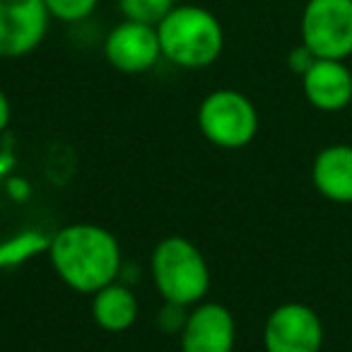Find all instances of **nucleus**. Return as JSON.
Segmentation results:
<instances>
[{"label":"nucleus","mask_w":352,"mask_h":352,"mask_svg":"<svg viewBox=\"0 0 352 352\" xmlns=\"http://www.w3.org/2000/svg\"><path fill=\"white\" fill-rule=\"evenodd\" d=\"M49 258L68 287L85 294L116 283L121 246L109 230L87 222L68 225L49 241Z\"/></svg>","instance_id":"1"},{"label":"nucleus","mask_w":352,"mask_h":352,"mask_svg":"<svg viewBox=\"0 0 352 352\" xmlns=\"http://www.w3.org/2000/svg\"><path fill=\"white\" fill-rule=\"evenodd\" d=\"M162 56L179 68H208L225 49V32L210 10L201 6H174L157 25Z\"/></svg>","instance_id":"2"},{"label":"nucleus","mask_w":352,"mask_h":352,"mask_svg":"<svg viewBox=\"0 0 352 352\" xmlns=\"http://www.w3.org/2000/svg\"><path fill=\"white\" fill-rule=\"evenodd\" d=\"M152 280L164 302L191 307L210 289V268L188 239L166 236L152 251Z\"/></svg>","instance_id":"3"},{"label":"nucleus","mask_w":352,"mask_h":352,"mask_svg":"<svg viewBox=\"0 0 352 352\" xmlns=\"http://www.w3.org/2000/svg\"><path fill=\"white\" fill-rule=\"evenodd\" d=\"M198 128L212 145L241 150L258 133V111L246 94L236 89H215L198 107Z\"/></svg>","instance_id":"4"},{"label":"nucleus","mask_w":352,"mask_h":352,"mask_svg":"<svg viewBox=\"0 0 352 352\" xmlns=\"http://www.w3.org/2000/svg\"><path fill=\"white\" fill-rule=\"evenodd\" d=\"M302 44L316 58L352 54V0H309L302 12Z\"/></svg>","instance_id":"5"},{"label":"nucleus","mask_w":352,"mask_h":352,"mask_svg":"<svg viewBox=\"0 0 352 352\" xmlns=\"http://www.w3.org/2000/svg\"><path fill=\"white\" fill-rule=\"evenodd\" d=\"M263 345L265 352H321L323 323L307 304H280L265 321Z\"/></svg>","instance_id":"6"},{"label":"nucleus","mask_w":352,"mask_h":352,"mask_svg":"<svg viewBox=\"0 0 352 352\" xmlns=\"http://www.w3.org/2000/svg\"><path fill=\"white\" fill-rule=\"evenodd\" d=\"M51 12L44 0H0V58H22L44 41Z\"/></svg>","instance_id":"7"},{"label":"nucleus","mask_w":352,"mask_h":352,"mask_svg":"<svg viewBox=\"0 0 352 352\" xmlns=\"http://www.w3.org/2000/svg\"><path fill=\"white\" fill-rule=\"evenodd\" d=\"M104 56L121 73H145L162 58L157 27L123 20L121 25L109 32L107 41H104Z\"/></svg>","instance_id":"8"},{"label":"nucleus","mask_w":352,"mask_h":352,"mask_svg":"<svg viewBox=\"0 0 352 352\" xmlns=\"http://www.w3.org/2000/svg\"><path fill=\"white\" fill-rule=\"evenodd\" d=\"M182 336V352H232L236 326L230 309L217 302L196 307L186 318Z\"/></svg>","instance_id":"9"},{"label":"nucleus","mask_w":352,"mask_h":352,"mask_svg":"<svg viewBox=\"0 0 352 352\" xmlns=\"http://www.w3.org/2000/svg\"><path fill=\"white\" fill-rule=\"evenodd\" d=\"M302 87L318 111H342L352 102V73L342 60L316 58L302 75Z\"/></svg>","instance_id":"10"},{"label":"nucleus","mask_w":352,"mask_h":352,"mask_svg":"<svg viewBox=\"0 0 352 352\" xmlns=\"http://www.w3.org/2000/svg\"><path fill=\"white\" fill-rule=\"evenodd\" d=\"M311 182L328 201L352 203V145L323 147L314 160Z\"/></svg>","instance_id":"11"},{"label":"nucleus","mask_w":352,"mask_h":352,"mask_svg":"<svg viewBox=\"0 0 352 352\" xmlns=\"http://www.w3.org/2000/svg\"><path fill=\"white\" fill-rule=\"evenodd\" d=\"M92 316L97 326L109 333L128 331L138 318V299L133 289L118 283L97 289L92 297Z\"/></svg>","instance_id":"12"},{"label":"nucleus","mask_w":352,"mask_h":352,"mask_svg":"<svg viewBox=\"0 0 352 352\" xmlns=\"http://www.w3.org/2000/svg\"><path fill=\"white\" fill-rule=\"evenodd\" d=\"M174 6L176 0H118L121 15L126 20L142 22V25H152V27L160 25Z\"/></svg>","instance_id":"13"},{"label":"nucleus","mask_w":352,"mask_h":352,"mask_svg":"<svg viewBox=\"0 0 352 352\" xmlns=\"http://www.w3.org/2000/svg\"><path fill=\"white\" fill-rule=\"evenodd\" d=\"M36 249H46V251H49V241H44L39 234L15 236V239H10L6 246H0V265L25 261L27 256H32Z\"/></svg>","instance_id":"14"},{"label":"nucleus","mask_w":352,"mask_h":352,"mask_svg":"<svg viewBox=\"0 0 352 352\" xmlns=\"http://www.w3.org/2000/svg\"><path fill=\"white\" fill-rule=\"evenodd\" d=\"M51 17L60 22H80L94 12L99 0H44Z\"/></svg>","instance_id":"15"},{"label":"nucleus","mask_w":352,"mask_h":352,"mask_svg":"<svg viewBox=\"0 0 352 352\" xmlns=\"http://www.w3.org/2000/svg\"><path fill=\"white\" fill-rule=\"evenodd\" d=\"M186 318H188L186 307L164 302V307H162V311H160V326H162V331H166V333H182L184 326H186Z\"/></svg>","instance_id":"16"},{"label":"nucleus","mask_w":352,"mask_h":352,"mask_svg":"<svg viewBox=\"0 0 352 352\" xmlns=\"http://www.w3.org/2000/svg\"><path fill=\"white\" fill-rule=\"evenodd\" d=\"M314 60H316V56H314L304 44H299L297 49H292V51H289V56H287L289 70H292V73H297V75L307 73V70L311 68Z\"/></svg>","instance_id":"17"},{"label":"nucleus","mask_w":352,"mask_h":352,"mask_svg":"<svg viewBox=\"0 0 352 352\" xmlns=\"http://www.w3.org/2000/svg\"><path fill=\"white\" fill-rule=\"evenodd\" d=\"M10 116H12L10 99H8V94L3 92V89H0V133L10 126Z\"/></svg>","instance_id":"18"},{"label":"nucleus","mask_w":352,"mask_h":352,"mask_svg":"<svg viewBox=\"0 0 352 352\" xmlns=\"http://www.w3.org/2000/svg\"><path fill=\"white\" fill-rule=\"evenodd\" d=\"M350 107H352V102H350Z\"/></svg>","instance_id":"19"},{"label":"nucleus","mask_w":352,"mask_h":352,"mask_svg":"<svg viewBox=\"0 0 352 352\" xmlns=\"http://www.w3.org/2000/svg\"><path fill=\"white\" fill-rule=\"evenodd\" d=\"M176 3H179V0H176Z\"/></svg>","instance_id":"20"}]
</instances>
